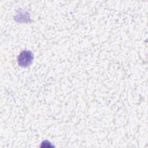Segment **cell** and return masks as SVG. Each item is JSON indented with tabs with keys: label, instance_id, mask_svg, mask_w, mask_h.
Segmentation results:
<instances>
[{
	"label": "cell",
	"instance_id": "1",
	"mask_svg": "<svg viewBox=\"0 0 148 148\" xmlns=\"http://www.w3.org/2000/svg\"><path fill=\"white\" fill-rule=\"evenodd\" d=\"M34 58L33 54L31 51L24 50L21 51L17 57L18 64L23 67L30 65Z\"/></svg>",
	"mask_w": 148,
	"mask_h": 148
}]
</instances>
